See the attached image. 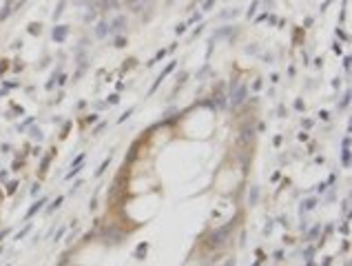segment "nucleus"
<instances>
[{"label":"nucleus","mask_w":352,"mask_h":266,"mask_svg":"<svg viewBox=\"0 0 352 266\" xmlns=\"http://www.w3.org/2000/svg\"><path fill=\"white\" fill-rule=\"evenodd\" d=\"M244 95H246V87H239L235 93L230 95V106H237V104H239L241 100H244Z\"/></svg>","instance_id":"obj_1"},{"label":"nucleus","mask_w":352,"mask_h":266,"mask_svg":"<svg viewBox=\"0 0 352 266\" xmlns=\"http://www.w3.org/2000/svg\"><path fill=\"white\" fill-rule=\"evenodd\" d=\"M111 27H113L111 31H122L124 27H126V18H124V16H117V18L113 20V25H111Z\"/></svg>","instance_id":"obj_2"},{"label":"nucleus","mask_w":352,"mask_h":266,"mask_svg":"<svg viewBox=\"0 0 352 266\" xmlns=\"http://www.w3.org/2000/svg\"><path fill=\"white\" fill-rule=\"evenodd\" d=\"M95 33H98L100 38L109 36V33H111V25H109V22H100V25H98V29H95Z\"/></svg>","instance_id":"obj_3"},{"label":"nucleus","mask_w":352,"mask_h":266,"mask_svg":"<svg viewBox=\"0 0 352 266\" xmlns=\"http://www.w3.org/2000/svg\"><path fill=\"white\" fill-rule=\"evenodd\" d=\"M44 204H47V200H44V197H42V200H38V202H36V204H33V206L29 208V213H27V220H29V217H31V215H33V213H38V211H40V208H42Z\"/></svg>","instance_id":"obj_4"},{"label":"nucleus","mask_w":352,"mask_h":266,"mask_svg":"<svg viewBox=\"0 0 352 266\" xmlns=\"http://www.w3.org/2000/svg\"><path fill=\"white\" fill-rule=\"evenodd\" d=\"M64 33H67V27H60V29L53 31V38H55V40H62V38H64Z\"/></svg>","instance_id":"obj_5"},{"label":"nucleus","mask_w":352,"mask_h":266,"mask_svg":"<svg viewBox=\"0 0 352 266\" xmlns=\"http://www.w3.org/2000/svg\"><path fill=\"white\" fill-rule=\"evenodd\" d=\"M62 200H64V197H58V200H55L53 204L49 206V211H55V208H60V204H62Z\"/></svg>","instance_id":"obj_6"},{"label":"nucleus","mask_w":352,"mask_h":266,"mask_svg":"<svg viewBox=\"0 0 352 266\" xmlns=\"http://www.w3.org/2000/svg\"><path fill=\"white\" fill-rule=\"evenodd\" d=\"M315 206V200H306L303 202V211H310V208Z\"/></svg>","instance_id":"obj_7"},{"label":"nucleus","mask_w":352,"mask_h":266,"mask_svg":"<svg viewBox=\"0 0 352 266\" xmlns=\"http://www.w3.org/2000/svg\"><path fill=\"white\" fill-rule=\"evenodd\" d=\"M29 33H40V25H31V27H29Z\"/></svg>","instance_id":"obj_8"},{"label":"nucleus","mask_w":352,"mask_h":266,"mask_svg":"<svg viewBox=\"0 0 352 266\" xmlns=\"http://www.w3.org/2000/svg\"><path fill=\"white\" fill-rule=\"evenodd\" d=\"M255 9H257V0H255V2H253V7L248 9V16H253V13H255Z\"/></svg>","instance_id":"obj_9"},{"label":"nucleus","mask_w":352,"mask_h":266,"mask_svg":"<svg viewBox=\"0 0 352 266\" xmlns=\"http://www.w3.org/2000/svg\"><path fill=\"white\" fill-rule=\"evenodd\" d=\"M255 200H257V189H253V193H250V202L255 204Z\"/></svg>","instance_id":"obj_10"}]
</instances>
